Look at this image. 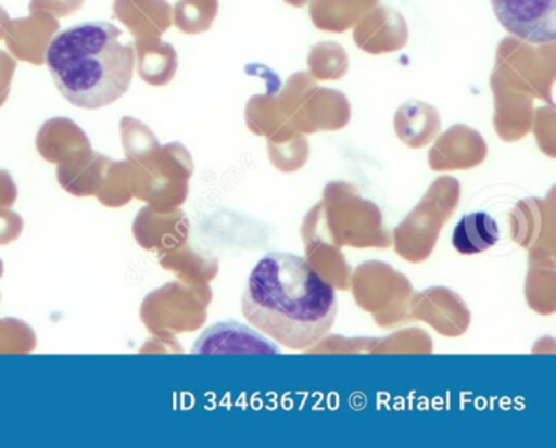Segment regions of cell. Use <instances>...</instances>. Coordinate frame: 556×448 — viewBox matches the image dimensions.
Masks as SVG:
<instances>
[{"mask_svg":"<svg viewBox=\"0 0 556 448\" xmlns=\"http://www.w3.org/2000/svg\"><path fill=\"white\" fill-rule=\"evenodd\" d=\"M242 313L276 343L305 350L333 328L338 297L307 259L292 253H269L250 272Z\"/></svg>","mask_w":556,"mask_h":448,"instance_id":"1","label":"cell"},{"mask_svg":"<svg viewBox=\"0 0 556 448\" xmlns=\"http://www.w3.org/2000/svg\"><path fill=\"white\" fill-rule=\"evenodd\" d=\"M47 64L61 95L83 110L118 102L129 90L136 51L109 22L74 25L51 38Z\"/></svg>","mask_w":556,"mask_h":448,"instance_id":"2","label":"cell"},{"mask_svg":"<svg viewBox=\"0 0 556 448\" xmlns=\"http://www.w3.org/2000/svg\"><path fill=\"white\" fill-rule=\"evenodd\" d=\"M500 24L533 44L555 41L556 0H491Z\"/></svg>","mask_w":556,"mask_h":448,"instance_id":"3","label":"cell"},{"mask_svg":"<svg viewBox=\"0 0 556 448\" xmlns=\"http://www.w3.org/2000/svg\"><path fill=\"white\" fill-rule=\"evenodd\" d=\"M500 226L484 210L465 214L452 232V245L460 255H480L500 242Z\"/></svg>","mask_w":556,"mask_h":448,"instance_id":"4","label":"cell"}]
</instances>
